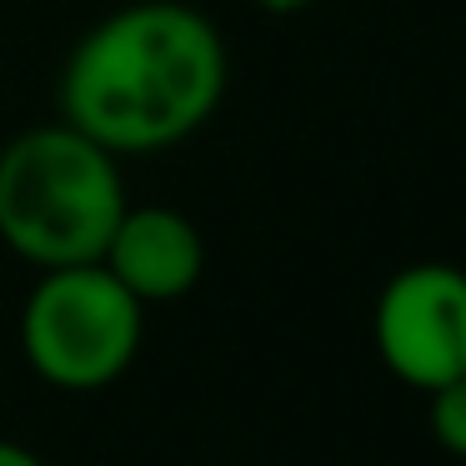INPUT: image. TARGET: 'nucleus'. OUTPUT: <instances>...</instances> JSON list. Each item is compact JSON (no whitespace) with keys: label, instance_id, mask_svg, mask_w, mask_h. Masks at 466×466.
<instances>
[{"label":"nucleus","instance_id":"obj_1","mask_svg":"<svg viewBox=\"0 0 466 466\" xmlns=\"http://www.w3.org/2000/svg\"><path fill=\"white\" fill-rule=\"evenodd\" d=\"M231 81L226 41L186 0H136L76 41L61 71V121L111 156L191 141Z\"/></svg>","mask_w":466,"mask_h":466},{"label":"nucleus","instance_id":"obj_2","mask_svg":"<svg viewBox=\"0 0 466 466\" xmlns=\"http://www.w3.org/2000/svg\"><path fill=\"white\" fill-rule=\"evenodd\" d=\"M126 206L121 156L71 121L31 126L0 146V241L35 271L101 261Z\"/></svg>","mask_w":466,"mask_h":466},{"label":"nucleus","instance_id":"obj_3","mask_svg":"<svg viewBox=\"0 0 466 466\" xmlns=\"http://www.w3.org/2000/svg\"><path fill=\"white\" fill-rule=\"evenodd\" d=\"M146 306L101 261L51 266L21 306V351L56 391H101L131 371Z\"/></svg>","mask_w":466,"mask_h":466},{"label":"nucleus","instance_id":"obj_6","mask_svg":"<svg viewBox=\"0 0 466 466\" xmlns=\"http://www.w3.org/2000/svg\"><path fill=\"white\" fill-rule=\"evenodd\" d=\"M426 426H431V441L446 456H461L466 461V376H451L436 391H426Z\"/></svg>","mask_w":466,"mask_h":466},{"label":"nucleus","instance_id":"obj_5","mask_svg":"<svg viewBox=\"0 0 466 466\" xmlns=\"http://www.w3.org/2000/svg\"><path fill=\"white\" fill-rule=\"evenodd\" d=\"M101 266L141 306H166L196 291L206 271V241L176 206H126L101 251Z\"/></svg>","mask_w":466,"mask_h":466},{"label":"nucleus","instance_id":"obj_4","mask_svg":"<svg viewBox=\"0 0 466 466\" xmlns=\"http://www.w3.org/2000/svg\"><path fill=\"white\" fill-rule=\"evenodd\" d=\"M371 341L386 371L416 391L466 376V271L451 261L401 266L376 296Z\"/></svg>","mask_w":466,"mask_h":466},{"label":"nucleus","instance_id":"obj_7","mask_svg":"<svg viewBox=\"0 0 466 466\" xmlns=\"http://www.w3.org/2000/svg\"><path fill=\"white\" fill-rule=\"evenodd\" d=\"M0 466H46V461L31 451V446H21V441H5V436H0Z\"/></svg>","mask_w":466,"mask_h":466},{"label":"nucleus","instance_id":"obj_8","mask_svg":"<svg viewBox=\"0 0 466 466\" xmlns=\"http://www.w3.org/2000/svg\"><path fill=\"white\" fill-rule=\"evenodd\" d=\"M261 11H271V15H296V11H306L311 0H256Z\"/></svg>","mask_w":466,"mask_h":466}]
</instances>
